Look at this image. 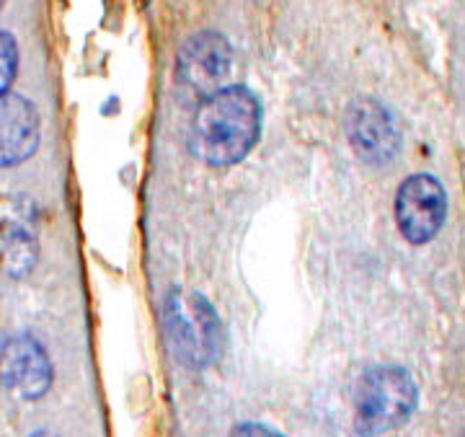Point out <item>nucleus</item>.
I'll return each mask as SVG.
<instances>
[{"label":"nucleus","mask_w":465,"mask_h":437,"mask_svg":"<svg viewBox=\"0 0 465 437\" xmlns=\"http://www.w3.org/2000/svg\"><path fill=\"white\" fill-rule=\"evenodd\" d=\"M262 101L246 85H223L204 96L189 130V151L204 166L241 164L262 137Z\"/></svg>","instance_id":"1"},{"label":"nucleus","mask_w":465,"mask_h":437,"mask_svg":"<svg viewBox=\"0 0 465 437\" xmlns=\"http://www.w3.org/2000/svg\"><path fill=\"white\" fill-rule=\"evenodd\" d=\"M419 406V383L401 365L365 370L354 388V430L360 435H382L401 430Z\"/></svg>","instance_id":"2"},{"label":"nucleus","mask_w":465,"mask_h":437,"mask_svg":"<svg viewBox=\"0 0 465 437\" xmlns=\"http://www.w3.org/2000/svg\"><path fill=\"white\" fill-rule=\"evenodd\" d=\"M448 218V194L440 179L430 174H414L403 179L396 192V223L401 235L414 243H430L442 231Z\"/></svg>","instance_id":"3"},{"label":"nucleus","mask_w":465,"mask_h":437,"mask_svg":"<svg viewBox=\"0 0 465 437\" xmlns=\"http://www.w3.org/2000/svg\"><path fill=\"white\" fill-rule=\"evenodd\" d=\"M344 133L351 151L370 166L391 164L401 151V130L391 109L375 99H354L344 112Z\"/></svg>","instance_id":"4"},{"label":"nucleus","mask_w":465,"mask_h":437,"mask_svg":"<svg viewBox=\"0 0 465 437\" xmlns=\"http://www.w3.org/2000/svg\"><path fill=\"white\" fill-rule=\"evenodd\" d=\"M54 368L36 336L11 334L0 342V383L24 402H36L52 388Z\"/></svg>","instance_id":"5"},{"label":"nucleus","mask_w":465,"mask_h":437,"mask_svg":"<svg viewBox=\"0 0 465 437\" xmlns=\"http://www.w3.org/2000/svg\"><path fill=\"white\" fill-rule=\"evenodd\" d=\"M232 65L231 42L220 32H200L189 36L179 52V84L197 99L223 88Z\"/></svg>","instance_id":"6"},{"label":"nucleus","mask_w":465,"mask_h":437,"mask_svg":"<svg viewBox=\"0 0 465 437\" xmlns=\"http://www.w3.org/2000/svg\"><path fill=\"white\" fill-rule=\"evenodd\" d=\"M42 122L32 101L18 94L0 96V166H18L39 148Z\"/></svg>","instance_id":"7"},{"label":"nucleus","mask_w":465,"mask_h":437,"mask_svg":"<svg viewBox=\"0 0 465 437\" xmlns=\"http://www.w3.org/2000/svg\"><path fill=\"white\" fill-rule=\"evenodd\" d=\"M189 319L197 336V350H200V365H217L225 353V329L217 316L215 305L207 301L202 293H192L186 298Z\"/></svg>","instance_id":"8"},{"label":"nucleus","mask_w":465,"mask_h":437,"mask_svg":"<svg viewBox=\"0 0 465 437\" xmlns=\"http://www.w3.org/2000/svg\"><path fill=\"white\" fill-rule=\"evenodd\" d=\"M36 225H14L0 231V264L11 277H26L36 262Z\"/></svg>","instance_id":"9"},{"label":"nucleus","mask_w":465,"mask_h":437,"mask_svg":"<svg viewBox=\"0 0 465 437\" xmlns=\"http://www.w3.org/2000/svg\"><path fill=\"white\" fill-rule=\"evenodd\" d=\"M163 321H166V334L171 347L176 350V354L182 357L183 363H194L200 365V350H197V336H194V326L192 319L183 313L182 295L173 287V293H168L166 308H163Z\"/></svg>","instance_id":"10"},{"label":"nucleus","mask_w":465,"mask_h":437,"mask_svg":"<svg viewBox=\"0 0 465 437\" xmlns=\"http://www.w3.org/2000/svg\"><path fill=\"white\" fill-rule=\"evenodd\" d=\"M18 73V45L16 36L0 29V96L8 94Z\"/></svg>","instance_id":"11"},{"label":"nucleus","mask_w":465,"mask_h":437,"mask_svg":"<svg viewBox=\"0 0 465 437\" xmlns=\"http://www.w3.org/2000/svg\"><path fill=\"white\" fill-rule=\"evenodd\" d=\"M235 435H282L280 430H272V427H264V424H253V422H246V424H238L235 430H232Z\"/></svg>","instance_id":"12"},{"label":"nucleus","mask_w":465,"mask_h":437,"mask_svg":"<svg viewBox=\"0 0 465 437\" xmlns=\"http://www.w3.org/2000/svg\"><path fill=\"white\" fill-rule=\"evenodd\" d=\"M3 3H5V0H0V8H3Z\"/></svg>","instance_id":"13"}]
</instances>
